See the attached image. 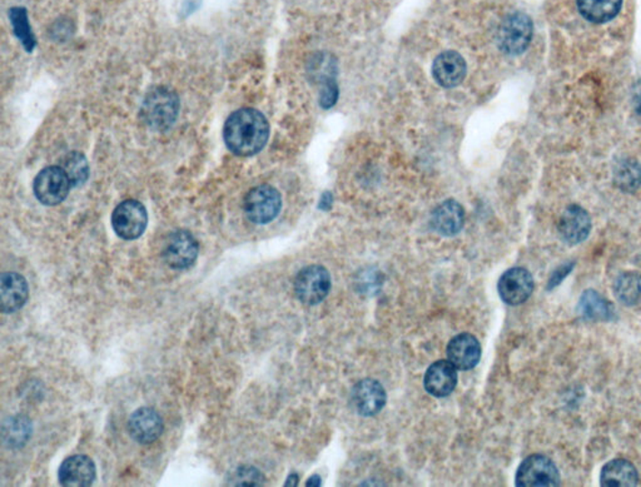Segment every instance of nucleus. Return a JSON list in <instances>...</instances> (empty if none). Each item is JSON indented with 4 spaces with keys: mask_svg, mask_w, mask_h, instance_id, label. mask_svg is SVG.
Returning a JSON list of instances; mask_svg holds the SVG:
<instances>
[{
    "mask_svg": "<svg viewBox=\"0 0 641 487\" xmlns=\"http://www.w3.org/2000/svg\"><path fill=\"white\" fill-rule=\"evenodd\" d=\"M270 124L262 113L253 108L234 112L225 122L224 137L228 150L241 157L259 153L269 141Z\"/></svg>",
    "mask_w": 641,
    "mask_h": 487,
    "instance_id": "1",
    "label": "nucleus"
},
{
    "mask_svg": "<svg viewBox=\"0 0 641 487\" xmlns=\"http://www.w3.org/2000/svg\"><path fill=\"white\" fill-rule=\"evenodd\" d=\"M179 96L166 87H158L148 93L142 106V117L150 127L162 131L175 124L179 115Z\"/></svg>",
    "mask_w": 641,
    "mask_h": 487,
    "instance_id": "2",
    "label": "nucleus"
},
{
    "mask_svg": "<svg viewBox=\"0 0 641 487\" xmlns=\"http://www.w3.org/2000/svg\"><path fill=\"white\" fill-rule=\"evenodd\" d=\"M282 198L272 186L254 187L244 197L243 209L248 221L256 225H267L279 215Z\"/></svg>",
    "mask_w": 641,
    "mask_h": 487,
    "instance_id": "3",
    "label": "nucleus"
},
{
    "mask_svg": "<svg viewBox=\"0 0 641 487\" xmlns=\"http://www.w3.org/2000/svg\"><path fill=\"white\" fill-rule=\"evenodd\" d=\"M331 276L328 271L320 264L305 267L295 279L296 297L307 306L318 305L324 301L331 291Z\"/></svg>",
    "mask_w": 641,
    "mask_h": 487,
    "instance_id": "4",
    "label": "nucleus"
},
{
    "mask_svg": "<svg viewBox=\"0 0 641 487\" xmlns=\"http://www.w3.org/2000/svg\"><path fill=\"white\" fill-rule=\"evenodd\" d=\"M560 473L555 464L544 455H531L518 466L515 483L518 487H556Z\"/></svg>",
    "mask_w": 641,
    "mask_h": 487,
    "instance_id": "5",
    "label": "nucleus"
},
{
    "mask_svg": "<svg viewBox=\"0 0 641 487\" xmlns=\"http://www.w3.org/2000/svg\"><path fill=\"white\" fill-rule=\"evenodd\" d=\"M148 225V213L141 202L134 199L122 202L113 211V230L118 237L125 241H133L140 238L146 231Z\"/></svg>",
    "mask_w": 641,
    "mask_h": 487,
    "instance_id": "6",
    "label": "nucleus"
},
{
    "mask_svg": "<svg viewBox=\"0 0 641 487\" xmlns=\"http://www.w3.org/2000/svg\"><path fill=\"white\" fill-rule=\"evenodd\" d=\"M533 40V22L524 13H514L502 22L499 31V44L507 54L524 53Z\"/></svg>",
    "mask_w": 641,
    "mask_h": 487,
    "instance_id": "7",
    "label": "nucleus"
},
{
    "mask_svg": "<svg viewBox=\"0 0 641 487\" xmlns=\"http://www.w3.org/2000/svg\"><path fill=\"white\" fill-rule=\"evenodd\" d=\"M72 182L63 167H47L34 179V195L45 206H57L67 198Z\"/></svg>",
    "mask_w": 641,
    "mask_h": 487,
    "instance_id": "8",
    "label": "nucleus"
},
{
    "mask_svg": "<svg viewBox=\"0 0 641 487\" xmlns=\"http://www.w3.org/2000/svg\"><path fill=\"white\" fill-rule=\"evenodd\" d=\"M199 244L191 232L179 230L169 234L163 258L170 269L187 270L197 261Z\"/></svg>",
    "mask_w": 641,
    "mask_h": 487,
    "instance_id": "9",
    "label": "nucleus"
},
{
    "mask_svg": "<svg viewBox=\"0 0 641 487\" xmlns=\"http://www.w3.org/2000/svg\"><path fill=\"white\" fill-rule=\"evenodd\" d=\"M534 279L523 267L508 270L499 280V295L502 301L510 306L527 302L534 292Z\"/></svg>",
    "mask_w": 641,
    "mask_h": 487,
    "instance_id": "10",
    "label": "nucleus"
},
{
    "mask_svg": "<svg viewBox=\"0 0 641 487\" xmlns=\"http://www.w3.org/2000/svg\"><path fill=\"white\" fill-rule=\"evenodd\" d=\"M388 401L385 389L379 381L372 379L361 380L351 391V405L357 414L363 418H371L385 408Z\"/></svg>",
    "mask_w": 641,
    "mask_h": 487,
    "instance_id": "11",
    "label": "nucleus"
},
{
    "mask_svg": "<svg viewBox=\"0 0 641 487\" xmlns=\"http://www.w3.org/2000/svg\"><path fill=\"white\" fill-rule=\"evenodd\" d=\"M162 418L156 409L141 408L135 409L128 420V432L135 443L141 445L153 444L163 434Z\"/></svg>",
    "mask_w": 641,
    "mask_h": 487,
    "instance_id": "12",
    "label": "nucleus"
},
{
    "mask_svg": "<svg viewBox=\"0 0 641 487\" xmlns=\"http://www.w3.org/2000/svg\"><path fill=\"white\" fill-rule=\"evenodd\" d=\"M591 232V218L584 208L578 205L569 206L559 221V234L569 246L581 244Z\"/></svg>",
    "mask_w": 641,
    "mask_h": 487,
    "instance_id": "13",
    "label": "nucleus"
},
{
    "mask_svg": "<svg viewBox=\"0 0 641 487\" xmlns=\"http://www.w3.org/2000/svg\"><path fill=\"white\" fill-rule=\"evenodd\" d=\"M96 477L95 461L86 455H74L63 461L60 469V483L66 487H88Z\"/></svg>",
    "mask_w": 641,
    "mask_h": 487,
    "instance_id": "14",
    "label": "nucleus"
},
{
    "mask_svg": "<svg viewBox=\"0 0 641 487\" xmlns=\"http://www.w3.org/2000/svg\"><path fill=\"white\" fill-rule=\"evenodd\" d=\"M446 354L457 370L469 371L481 359V345L473 335L460 334L449 342Z\"/></svg>",
    "mask_w": 641,
    "mask_h": 487,
    "instance_id": "15",
    "label": "nucleus"
},
{
    "mask_svg": "<svg viewBox=\"0 0 641 487\" xmlns=\"http://www.w3.org/2000/svg\"><path fill=\"white\" fill-rule=\"evenodd\" d=\"M27 280L17 272L0 276V308L5 314H14L28 301Z\"/></svg>",
    "mask_w": 641,
    "mask_h": 487,
    "instance_id": "16",
    "label": "nucleus"
},
{
    "mask_svg": "<svg viewBox=\"0 0 641 487\" xmlns=\"http://www.w3.org/2000/svg\"><path fill=\"white\" fill-rule=\"evenodd\" d=\"M456 367L450 361L440 360L431 364L425 375V390L434 398H446L457 385Z\"/></svg>",
    "mask_w": 641,
    "mask_h": 487,
    "instance_id": "17",
    "label": "nucleus"
},
{
    "mask_svg": "<svg viewBox=\"0 0 641 487\" xmlns=\"http://www.w3.org/2000/svg\"><path fill=\"white\" fill-rule=\"evenodd\" d=\"M465 60L456 51H444L435 60L433 73L437 85L444 88H453L462 85L466 77Z\"/></svg>",
    "mask_w": 641,
    "mask_h": 487,
    "instance_id": "18",
    "label": "nucleus"
},
{
    "mask_svg": "<svg viewBox=\"0 0 641 487\" xmlns=\"http://www.w3.org/2000/svg\"><path fill=\"white\" fill-rule=\"evenodd\" d=\"M465 224V211L462 206L453 199L441 203L431 216V225L437 234L455 235L462 230Z\"/></svg>",
    "mask_w": 641,
    "mask_h": 487,
    "instance_id": "19",
    "label": "nucleus"
},
{
    "mask_svg": "<svg viewBox=\"0 0 641 487\" xmlns=\"http://www.w3.org/2000/svg\"><path fill=\"white\" fill-rule=\"evenodd\" d=\"M639 482L636 467L627 460L610 461L602 467L600 483L604 487H634Z\"/></svg>",
    "mask_w": 641,
    "mask_h": 487,
    "instance_id": "20",
    "label": "nucleus"
},
{
    "mask_svg": "<svg viewBox=\"0 0 641 487\" xmlns=\"http://www.w3.org/2000/svg\"><path fill=\"white\" fill-rule=\"evenodd\" d=\"M579 312L585 318L595 322H609L615 318L613 303L609 302L594 289H586L580 297Z\"/></svg>",
    "mask_w": 641,
    "mask_h": 487,
    "instance_id": "21",
    "label": "nucleus"
},
{
    "mask_svg": "<svg viewBox=\"0 0 641 487\" xmlns=\"http://www.w3.org/2000/svg\"><path fill=\"white\" fill-rule=\"evenodd\" d=\"M580 14L586 21L602 24L619 14L623 0H576Z\"/></svg>",
    "mask_w": 641,
    "mask_h": 487,
    "instance_id": "22",
    "label": "nucleus"
},
{
    "mask_svg": "<svg viewBox=\"0 0 641 487\" xmlns=\"http://www.w3.org/2000/svg\"><path fill=\"white\" fill-rule=\"evenodd\" d=\"M614 292L625 306H636L641 302V275L627 272L615 280Z\"/></svg>",
    "mask_w": 641,
    "mask_h": 487,
    "instance_id": "23",
    "label": "nucleus"
},
{
    "mask_svg": "<svg viewBox=\"0 0 641 487\" xmlns=\"http://www.w3.org/2000/svg\"><path fill=\"white\" fill-rule=\"evenodd\" d=\"M614 182L624 192H634L641 186V166L631 158H625L614 170Z\"/></svg>",
    "mask_w": 641,
    "mask_h": 487,
    "instance_id": "24",
    "label": "nucleus"
},
{
    "mask_svg": "<svg viewBox=\"0 0 641 487\" xmlns=\"http://www.w3.org/2000/svg\"><path fill=\"white\" fill-rule=\"evenodd\" d=\"M32 435V424L24 416H14L3 425V438L9 447H22Z\"/></svg>",
    "mask_w": 641,
    "mask_h": 487,
    "instance_id": "25",
    "label": "nucleus"
},
{
    "mask_svg": "<svg viewBox=\"0 0 641 487\" xmlns=\"http://www.w3.org/2000/svg\"><path fill=\"white\" fill-rule=\"evenodd\" d=\"M9 18H11L14 34L17 35L18 40L22 41L25 51L32 53V51H34L37 41H35L31 25H29L27 11H25L24 8L15 6V8H12L11 11H9Z\"/></svg>",
    "mask_w": 641,
    "mask_h": 487,
    "instance_id": "26",
    "label": "nucleus"
},
{
    "mask_svg": "<svg viewBox=\"0 0 641 487\" xmlns=\"http://www.w3.org/2000/svg\"><path fill=\"white\" fill-rule=\"evenodd\" d=\"M63 170H66L68 177H69L72 186L83 185L88 179V163H87L86 157L78 153V152L68 154L66 160H64Z\"/></svg>",
    "mask_w": 641,
    "mask_h": 487,
    "instance_id": "27",
    "label": "nucleus"
},
{
    "mask_svg": "<svg viewBox=\"0 0 641 487\" xmlns=\"http://www.w3.org/2000/svg\"><path fill=\"white\" fill-rule=\"evenodd\" d=\"M266 479L261 471L252 466H241L231 476L230 485L262 486Z\"/></svg>",
    "mask_w": 641,
    "mask_h": 487,
    "instance_id": "28",
    "label": "nucleus"
},
{
    "mask_svg": "<svg viewBox=\"0 0 641 487\" xmlns=\"http://www.w3.org/2000/svg\"><path fill=\"white\" fill-rule=\"evenodd\" d=\"M572 267H574V264L568 263L563 264V266L560 267V269H557L555 272H554L552 279H550L549 286H547V289H553L554 287L560 285V283L563 282V280L565 279V277L568 276L570 272H572Z\"/></svg>",
    "mask_w": 641,
    "mask_h": 487,
    "instance_id": "29",
    "label": "nucleus"
},
{
    "mask_svg": "<svg viewBox=\"0 0 641 487\" xmlns=\"http://www.w3.org/2000/svg\"><path fill=\"white\" fill-rule=\"evenodd\" d=\"M633 106L636 111L641 115V79L634 87L633 90Z\"/></svg>",
    "mask_w": 641,
    "mask_h": 487,
    "instance_id": "30",
    "label": "nucleus"
},
{
    "mask_svg": "<svg viewBox=\"0 0 641 487\" xmlns=\"http://www.w3.org/2000/svg\"><path fill=\"white\" fill-rule=\"evenodd\" d=\"M321 476L320 475H312L310 479L307 480V482H306V486L308 487H316V486H321Z\"/></svg>",
    "mask_w": 641,
    "mask_h": 487,
    "instance_id": "31",
    "label": "nucleus"
},
{
    "mask_svg": "<svg viewBox=\"0 0 641 487\" xmlns=\"http://www.w3.org/2000/svg\"><path fill=\"white\" fill-rule=\"evenodd\" d=\"M298 475L296 473H291L288 476V482H286L285 486H298Z\"/></svg>",
    "mask_w": 641,
    "mask_h": 487,
    "instance_id": "32",
    "label": "nucleus"
}]
</instances>
